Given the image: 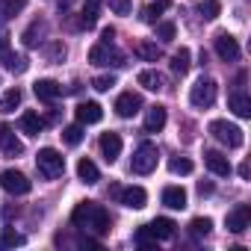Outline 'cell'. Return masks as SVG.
I'll list each match as a JSON object with an SVG mask.
<instances>
[{"instance_id": "cell-14", "label": "cell", "mask_w": 251, "mask_h": 251, "mask_svg": "<svg viewBox=\"0 0 251 251\" xmlns=\"http://www.w3.org/2000/svg\"><path fill=\"white\" fill-rule=\"evenodd\" d=\"M86 227H89V230H95L98 236L109 233V213H106L100 204H95V207H92V213H89V219H86Z\"/></svg>"}, {"instance_id": "cell-35", "label": "cell", "mask_w": 251, "mask_h": 251, "mask_svg": "<svg viewBox=\"0 0 251 251\" xmlns=\"http://www.w3.org/2000/svg\"><path fill=\"white\" fill-rule=\"evenodd\" d=\"M42 33H45V21H33V24L24 30V45H27V48H36Z\"/></svg>"}, {"instance_id": "cell-44", "label": "cell", "mask_w": 251, "mask_h": 251, "mask_svg": "<svg viewBox=\"0 0 251 251\" xmlns=\"http://www.w3.org/2000/svg\"><path fill=\"white\" fill-rule=\"evenodd\" d=\"M115 39V27H103V33H100V42H112Z\"/></svg>"}, {"instance_id": "cell-45", "label": "cell", "mask_w": 251, "mask_h": 251, "mask_svg": "<svg viewBox=\"0 0 251 251\" xmlns=\"http://www.w3.org/2000/svg\"><path fill=\"white\" fill-rule=\"evenodd\" d=\"M77 242H80V248H98V239H89V236H80Z\"/></svg>"}, {"instance_id": "cell-22", "label": "cell", "mask_w": 251, "mask_h": 251, "mask_svg": "<svg viewBox=\"0 0 251 251\" xmlns=\"http://www.w3.org/2000/svg\"><path fill=\"white\" fill-rule=\"evenodd\" d=\"M163 204L172 210H183L186 207V189L183 186H166L163 189Z\"/></svg>"}, {"instance_id": "cell-23", "label": "cell", "mask_w": 251, "mask_h": 251, "mask_svg": "<svg viewBox=\"0 0 251 251\" xmlns=\"http://www.w3.org/2000/svg\"><path fill=\"white\" fill-rule=\"evenodd\" d=\"M24 6H27V0H0V24H6L15 15H21Z\"/></svg>"}, {"instance_id": "cell-1", "label": "cell", "mask_w": 251, "mask_h": 251, "mask_svg": "<svg viewBox=\"0 0 251 251\" xmlns=\"http://www.w3.org/2000/svg\"><path fill=\"white\" fill-rule=\"evenodd\" d=\"M36 166H39V175L45 180H56V177L65 175V157L56 148H42L36 154Z\"/></svg>"}, {"instance_id": "cell-32", "label": "cell", "mask_w": 251, "mask_h": 251, "mask_svg": "<svg viewBox=\"0 0 251 251\" xmlns=\"http://www.w3.org/2000/svg\"><path fill=\"white\" fill-rule=\"evenodd\" d=\"M198 12H201L204 21H216V18L222 15V3H219V0H201Z\"/></svg>"}, {"instance_id": "cell-30", "label": "cell", "mask_w": 251, "mask_h": 251, "mask_svg": "<svg viewBox=\"0 0 251 251\" xmlns=\"http://www.w3.org/2000/svg\"><path fill=\"white\" fill-rule=\"evenodd\" d=\"M92 201H80L77 207H74V213H71V225L74 227H86V219H89V213H92Z\"/></svg>"}, {"instance_id": "cell-39", "label": "cell", "mask_w": 251, "mask_h": 251, "mask_svg": "<svg viewBox=\"0 0 251 251\" xmlns=\"http://www.w3.org/2000/svg\"><path fill=\"white\" fill-rule=\"evenodd\" d=\"M45 53H48L50 62H62V59H65V45H62V42H50Z\"/></svg>"}, {"instance_id": "cell-47", "label": "cell", "mask_w": 251, "mask_h": 251, "mask_svg": "<svg viewBox=\"0 0 251 251\" xmlns=\"http://www.w3.org/2000/svg\"><path fill=\"white\" fill-rule=\"evenodd\" d=\"M59 121V112L53 109V112H48V118H45V124H56Z\"/></svg>"}, {"instance_id": "cell-16", "label": "cell", "mask_w": 251, "mask_h": 251, "mask_svg": "<svg viewBox=\"0 0 251 251\" xmlns=\"http://www.w3.org/2000/svg\"><path fill=\"white\" fill-rule=\"evenodd\" d=\"M33 92H36V98H39V100L53 103V100L62 95V86H59L56 80H36V83H33Z\"/></svg>"}, {"instance_id": "cell-15", "label": "cell", "mask_w": 251, "mask_h": 251, "mask_svg": "<svg viewBox=\"0 0 251 251\" xmlns=\"http://www.w3.org/2000/svg\"><path fill=\"white\" fill-rule=\"evenodd\" d=\"M166 118H169L166 106H160V103L148 106V115H145V133H160V130L166 127Z\"/></svg>"}, {"instance_id": "cell-11", "label": "cell", "mask_w": 251, "mask_h": 251, "mask_svg": "<svg viewBox=\"0 0 251 251\" xmlns=\"http://www.w3.org/2000/svg\"><path fill=\"white\" fill-rule=\"evenodd\" d=\"M0 151L6 157H21L24 154V145H21V139L15 136V130L9 124H0Z\"/></svg>"}, {"instance_id": "cell-29", "label": "cell", "mask_w": 251, "mask_h": 251, "mask_svg": "<svg viewBox=\"0 0 251 251\" xmlns=\"http://www.w3.org/2000/svg\"><path fill=\"white\" fill-rule=\"evenodd\" d=\"M210 230H213V219H207V216H198V219H192V222H189V233H192L195 239L210 236Z\"/></svg>"}, {"instance_id": "cell-31", "label": "cell", "mask_w": 251, "mask_h": 251, "mask_svg": "<svg viewBox=\"0 0 251 251\" xmlns=\"http://www.w3.org/2000/svg\"><path fill=\"white\" fill-rule=\"evenodd\" d=\"M27 236L18 233L15 227H3V236H0V248H15V245H24Z\"/></svg>"}, {"instance_id": "cell-46", "label": "cell", "mask_w": 251, "mask_h": 251, "mask_svg": "<svg viewBox=\"0 0 251 251\" xmlns=\"http://www.w3.org/2000/svg\"><path fill=\"white\" fill-rule=\"evenodd\" d=\"M210 192H213V183H204V180H201V183H198V195H210Z\"/></svg>"}, {"instance_id": "cell-27", "label": "cell", "mask_w": 251, "mask_h": 251, "mask_svg": "<svg viewBox=\"0 0 251 251\" xmlns=\"http://www.w3.org/2000/svg\"><path fill=\"white\" fill-rule=\"evenodd\" d=\"M189 65H192V53H189V48H180V50L172 56V71H175L177 77H183V74L189 71Z\"/></svg>"}, {"instance_id": "cell-26", "label": "cell", "mask_w": 251, "mask_h": 251, "mask_svg": "<svg viewBox=\"0 0 251 251\" xmlns=\"http://www.w3.org/2000/svg\"><path fill=\"white\" fill-rule=\"evenodd\" d=\"M169 6H172V0H154V3H148V6L142 9V21H145V24H157L160 15H163Z\"/></svg>"}, {"instance_id": "cell-42", "label": "cell", "mask_w": 251, "mask_h": 251, "mask_svg": "<svg viewBox=\"0 0 251 251\" xmlns=\"http://www.w3.org/2000/svg\"><path fill=\"white\" fill-rule=\"evenodd\" d=\"M6 68H9V71H15V74H24V71H27V59L12 53V56L6 59Z\"/></svg>"}, {"instance_id": "cell-24", "label": "cell", "mask_w": 251, "mask_h": 251, "mask_svg": "<svg viewBox=\"0 0 251 251\" xmlns=\"http://www.w3.org/2000/svg\"><path fill=\"white\" fill-rule=\"evenodd\" d=\"M133 53H136L139 59H145V62H157V59H160V45H157V42L142 39V42H136Z\"/></svg>"}, {"instance_id": "cell-13", "label": "cell", "mask_w": 251, "mask_h": 251, "mask_svg": "<svg viewBox=\"0 0 251 251\" xmlns=\"http://www.w3.org/2000/svg\"><path fill=\"white\" fill-rule=\"evenodd\" d=\"M204 166H207L216 177H230V172H233L230 160H227L222 151H207V154H204Z\"/></svg>"}, {"instance_id": "cell-48", "label": "cell", "mask_w": 251, "mask_h": 251, "mask_svg": "<svg viewBox=\"0 0 251 251\" xmlns=\"http://www.w3.org/2000/svg\"><path fill=\"white\" fill-rule=\"evenodd\" d=\"M71 3H74V0H59L56 6H59V12H68V9H71Z\"/></svg>"}, {"instance_id": "cell-10", "label": "cell", "mask_w": 251, "mask_h": 251, "mask_svg": "<svg viewBox=\"0 0 251 251\" xmlns=\"http://www.w3.org/2000/svg\"><path fill=\"white\" fill-rule=\"evenodd\" d=\"M139 109H142V95H139V92H124V95H118L115 112H118L121 118H133Z\"/></svg>"}, {"instance_id": "cell-40", "label": "cell", "mask_w": 251, "mask_h": 251, "mask_svg": "<svg viewBox=\"0 0 251 251\" xmlns=\"http://www.w3.org/2000/svg\"><path fill=\"white\" fill-rule=\"evenodd\" d=\"M112 86H115V77L112 74H100V77L92 80V89H98V92H109Z\"/></svg>"}, {"instance_id": "cell-5", "label": "cell", "mask_w": 251, "mask_h": 251, "mask_svg": "<svg viewBox=\"0 0 251 251\" xmlns=\"http://www.w3.org/2000/svg\"><path fill=\"white\" fill-rule=\"evenodd\" d=\"M109 195H112L118 204L130 207V210H142V207L148 204V192H145L142 186H112Z\"/></svg>"}, {"instance_id": "cell-25", "label": "cell", "mask_w": 251, "mask_h": 251, "mask_svg": "<svg viewBox=\"0 0 251 251\" xmlns=\"http://www.w3.org/2000/svg\"><path fill=\"white\" fill-rule=\"evenodd\" d=\"M77 177H80L83 183H89V186H92V183H98V180H100V172H98V166H95L92 160H86V157H83V160L77 163Z\"/></svg>"}, {"instance_id": "cell-49", "label": "cell", "mask_w": 251, "mask_h": 251, "mask_svg": "<svg viewBox=\"0 0 251 251\" xmlns=\"http://www.w3.org/2000/svg\"><path fill=\"white\" fill-rule=\"evenodd\" d=\"M239 177H245V180H248V163H242V166H239Z\"/></svg>"}, {"instance_id": "cell-34", "label": "cell", "mask_w": 251, "mask_h": 251, "mask_svg": "<svg viewBox=\"0 0 251 251\" xmlns=\"http://www.w3.org/2000/svg\"><path fill=\"white\" fill-rule=\"evenodd\" d=\"M83 136H86V133H83V124H71V127L62 130V142L71 145V148H77V145L83 142Z\"/></svg>"}, {"instance_id": "cell-28", "label": "cell", "mask_w": 251, "mask_h": 251, "mask_svg": "<svg viewBox=\"0 0 251 251\" xmlns=\"http://www.w3.org/2000/svg\"><path fill=\"white\" fill-rule=\"evenodd\" d=\"M151 230H154V236H157V239H172V236H175V230H177V225H175L172 219H166V216H163V219H154V222H151Z\"/></svg>"}, {"instance_id": "cell-7", "label": "cell", "mask_w": 251, "mask_h": 251, "mask_svg": "<svg viewBox=\"0 0 251 251\" xmlns=\"http://www.w3.org/2000/svg\"><path fill=\"white\" fill-rule=\"evenodd\" d=\"M0 186H3L9 195H27V192L33 189V183L27 180V175H24V172H18V169H6V172H0Z\"/></svg>"}, {"instance_id": "cell-12", "label": "cell", "mask_w": 251, "mask_h": 251, "mask_svg": "<svg viewBox=\"0 0 251 251\" xmlns=\"http://www.w3.org/2000/svg\"><path fill=\"white\" fill-rule=\"evenodd\" d=\"M98 145H100V154H103L106 163H115V160L121 157V148H124L121 136L112 133V130H109V133H100V142H98Z\"/></svg>"}, {"instance_id": "cell-43", "label": "cell", "mask_w": 251, "mask_h": 251, "mask_svg": "<svg viewBox=\"0 0 251 251\" xmlns=\"http://www.w3.org/2000/svg\"><path fill=\"white\" fill-rule=\"evenodd\" d=\"M9 56H12V50H9V36H6V33H0V62L6 65Z\"/></svg>"}, {"instance_id": "cell-6", "label": "cell", "mask_w": 251, "mask_h": 251, "mask_svg": "<svg viewBox=\"0 0 251 251\" xmlns=\"http://www.w3.org/2000/svg\"><path fill=\"white\" fill-rule=\"evenodd\" d=\"M216 95H219V86H216V80H210V77H201V80L192 86V92H189V100H192V106H198V109H207V106H213V103H216Z\"/></svg>"}, {"instance_id": "cell-18", "label": "cell", "mask_w": 251, "mask_h": 251, "mask_svg": "<svg viewBox=\"0 0 251 251\" xmlns=\"http://www.w3.org/2000/svg\"><path fill=\"white\" fill-rule=\"evenodd\" d=\"M100 118H103V109H100L98 100H83L77 106V121L80 124H98Z\"/></svg>"}, {"instance_id": "cell-8", "label": "cell", "mask_w": 251, "mask_h": 251, "mask_svg": "<svg viewBox=\"0 0 251 251\" xmlns=\"http://www.w3.org/2000/svg\"><path fill=\"white\" fill-rule=\"evenodd\" d=\"M216 53H219L222 62H236L242 50H239V42H236L230 33H219V36H216Z\"/></svg>"}, {"instance_id": "cell-17", "label": "cell", "mask_w": 251, "mask_h": 251, "mask_svg": "<svg viewBox=\"0 0 251 251\" xmlns=\"http://www.w3.org/2000/svg\"><path fill=\"white\" fill-rule=\"evenodd\" d=\"M103 3H106V0H86L83 15L77 18V27H80V30H92V27L98 24V12H100Z\"/></svg>"}, {"instance_id": "cell-41", "label": "cell", "mask_w": 251, "mask_h": 251, "mask_svg": "<svg viewBox=\"0 0 251 251\" xmlns=\"http://www.w3.org/2000/svg\"><path fill=\"white\" fill-rule=\"evenodd\" d=\"M109 9H112L115 15H127V12L133 9V0H109Z\"/></svg>"}, {"instance_id": "cell-9", "label": "cell", "mask_w": 251, "mask_h": 251, "mask_svg": "<svg viewBox=\"0 0 251 251\" xmlns=\"http://www.w3.org/2000/svg\"><path fill=\"white\" fill-rule=\"evenodd\" d=\"M248 222H251V207L248 204H236L227 213V219H225V225H227L230 233H245L248 230Z\"/></svg>"}, {"instance_id": "cell-38", "label": "cell", "mask_w": 251, "mask_h": 251, "mask_svg": "<svg viewBox=\"0 0 251 251\" xmlns=\"http://www.w3.org/2000/svg\"><path fill=\"white\" fill-rule=\"evenodd\" d=\"M175 33H177V27L172 21H157V39L160 42H175Z\"/></svg>"}, {"instance_id": "cell-21", "label": "cell", "mask_w": 251, "mask_h": 251, "mask_svg": "<svg viewBox=\"0 0 251 251\" xmlns=\"http://www.w3.org/2000/svg\"><path fill=\"white\" fill-rule=\"evenodd\" d=\"M136 83H139L142 89H148V92H160V89L166 86V77H163L160 71H154V68H145V71H139Z\"/></svg>"}, {"instance_id": "cell-20", "label": "cell", "mask_w": 251, "mask_h": 251, "mask_svg": "<svg viewBox=\"0 0 251 251\" xmlns=\"http://www.w3.org/2000/svg\"><path fill=\"white\" fill-rule=\"evenodd\" d=\"M18 124H21V133H27V136H39L45 130V118L39 112H33V109H27Z\"/></svg>"}, {"instance_id": "cell-36", "label": "cell", "mask_w": 251, "mask_h": 251, "mask_svg": "<svg viewBox=\"0 0 251 251\" xmlns=\"http://www.w3.org/2000/svg\"><path fill=\"white\" fill-rule=\"evenodd\" d=\"M133 239H136V245H139V248H154V245H157V236H154L151 225H142V227L136 230V236H133Z\"/></svg>"}, {"instance_id": "cell-4", "label": "cell", "mask_w": 251, "mask_h": 251, "mask_svg": "<svg viewBox=\"0 0 251 251\" xmlns=\"http://www.w3.org/2000/svg\"><path fill=\"white\" fill-rule=\"evenodd\" d=\"M157 163H160V148H157L154 142H142V145L133 151L130 169H133L136 175H151V172L157 169Z\"/></svg>"}, {"instance_id": "cell-2", "label": "cell", "mask_w": 251, "mask_h": 251, "mask_svg": "<svg viewBox=\"0 0 251 251\" xmlns=\"http://www.w3.org/2000/svg\"><path fill=\"white\" fill-rule=\"evenodd\" d=\"M89 62L98 65V68H121L124 65V53L112 42H98L89 50Z\"/></svg>"}, {"instance_id": "cell-37", "label": "cell", "mask_w": 251, "mask_h": 251, "mask_svg": "<svg viewBox=\"0 0 251 251\" xmlns=\"http://www.w3.org/2000/svg\"><path fill=\"white\" fill-rule=\"evenodd\" d=\"M169 169L175 172V175H192V160H186V157H172L169 160Z\"/></svg>"}, {"instance_id": "cell-19", "label": "cell", "mask_w": 251, "mask_h": 251, "mask_svg": "<svg viewBox=\"0 0 251 251\" xmlns=\"http://www.w3.org/2000/svg\"><path fill=\"white\" fill-rule=\"evenodd\" d=\"M227 106H230L233 115H239V118H248V115H251V100H248V95H245L242 89H233V92L227 95Z\"/></svg>"}, {"instance_id": "cell-33", "label": "cell", "mask_w": 251, "mask_h": 251, "mask_svg": "<svg viewBox=\"0 0 251 251\" xmlns=\"http://www.w3.org/2000/svg\"><path fill=\"white\" fill-rule=\"evenodd\" d=\"M15 106H21V89H9L0 98V112H15Z\"/></svg>"}, {"instance_id": "cell-3", "label": "cell", "mask_w": 251, "mask_h": 251, "mask_svg": "<svg viewBox=\"0 0 251 251\" xmlns=\"http://www.w3.org/2000/svg\"><path fill=\"white\" fill-rule=\"evenodd\" d=\"M210 136L216 139V142H222L225 148H242V142H245V136H242V130L236 127V124H230V121H225V118H216V121H210Z\"/></svg>"}]
</instances>
